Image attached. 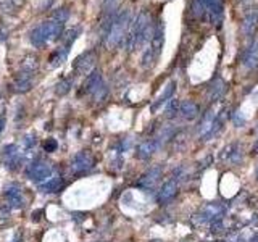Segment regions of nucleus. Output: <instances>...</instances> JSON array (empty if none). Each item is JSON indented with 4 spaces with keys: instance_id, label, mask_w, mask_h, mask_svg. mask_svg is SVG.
Masks as SVG:
<instances>
[{
    "instance_id": "1",
    "label": "nucleus",
    "mask_w": 258,
    "mask_h": 242,
    "mask_svg": "<svg viewBox=\"0 0 258 242\" xmlns=\"http://www.w3.org/2000/svg\"><path fill=\"white\" fill-rule=\"evenodd\" d=\"M131 21L132 19H131V10L129 8L120 10L116 13V18L113 19V24L108 29L107 36L103 37L105 39L103 42H105L107 50H115L123 44V40H125L128 34V29L131 26Z\"/></svg>"
},
{
    "instance_id": "2",
    "label": "nucleus",
    "mask_w": 258,
    "mask_h": 242,
    "mask_svg": "<svg viewBox=\"0 0 258 242\" xmlns=\"http://www.w3.org/2000/svg\"><path fill=\"white\" fill-rule=\"evenodd\" d=\"M150 24H152L150 15H148L147 10H142V12L132 19L131 26H129V29H128L126 37H125V40H123V44H125L128 52H132V50H136V49H141L142 36Z\"/></svg>"
},
{
    "instance_id": "3",
    "label": "nucleus",
    "mask_w": 258,
    "mask_h": 242,
    "mask_svg": "<svg viewBox=\"0 0 258 242\" xmlns=\"http://www.w3.org/2000/svg\"><path fill=\"white\" fill-rule=\"evenodd\" d=\"M52 174H54V165L50 162L40 160V158L31 162L26 168V178L36 184H42L44 181H47L52 178Z\"/></svg>"
},
{
    "instance_id": "4",
    "label": "nucleus",
    "mask_w": 258,
    "mask_h": 242,
    "mask_svg": "<svg viewBox=\"0 0 258 242\" xmlns=\"http://www.w3.org/2000/svg\"><path fill=\"white\" fill-rule=\"evenodd\" d=\"M226 213V207L223 204H218V202H211V204H206L205 207L200 210L192 218V221L197 226H203V224H210L213 220H218V218H223Z\"/></svg>"
},
{
    "instance_id": "5",
    "label": "nucleus",
    "mask_w": 258,
    "mask_h": 242,
    "mask_svg": "<svg viewBox=\"0 0 258 242\" xmlns=\"http://www.w3.org/2000/svg\"><path fill=\"white\" fill-rule=\"evenodd\" d=\"M97 60H99V55H97L95 50H87V52L81 54V55L74 60V63H73L74 73L79 74V76L89 74L91 71L94 70Z\"/></svg>"
},
{
    "instance_id": "6",
    "label": "nucleus",
    "mask_w": 258,
    "mask_h": 242,
    "mask_svg": "<svg viewBox=\"0 0 258 242\" xmlns=\"http://www.w3.org/2000/svg\"><path fill=\"white\" fill-rule=\"evenodd\" d=\"M92 168H94V157H92L91 152L81 150L71 158V173L73 174H77V176L79 174H86Z\"/></svg>"
},
{
    "instance_id": "7",
    "label": "nucleus",
    "mask_w": 258,
    "mask_h": 242,
    "mask_svg": "<svg viewBox=\"0 0 258 242\" xmlns=\"http://www.w3.org/2000/svg\"><path fill=\"white\" fill-rule=\"evenodd\" d=\"M3 194L7 197V205L12 210H21L26 205V199L23 195V189L17 183H10L8 186H5Z\"/></svg>"
},
{
    "instance_id": "8",
    "label": "nucleus",
    "mask_w": 258,
    "mask_h": 242,
    "mask_svg": "<svg viewBox=\"0 0 258 242\" xmlns=\"http://www.w3.org/2000/svg\"><path fill=\"white\" fill-rule=\"evenodd\" d=\"M2 158L5 168L10 169V171H15L23 162V152L19 150L17 144H8L2 149Z\"/></svg>"
},
{
    "instance_id": "9",
    "label": "nucleus",
    "mask_w": 258,
    "mask_h": 242,
    "mask_svg": "<svg viewBox=\"0 0 258 242\" xmlns=\"http://www.w3.org/2000/svg\"><path fill=\"white\" fill-rule=\"evenodd\" d=\"M202 3V7L205 10V13H208L210 21L221 26L223 21V0H199Z\"/></svg>"
},
{
    "instance_id": "10",
    "label": "nucleus",
    "mask_w": 258,
    "mask_h": 242,
    "mask_svg": "<svg viewBox=\"0 0 258 242\" xmlns=\"http://www.w3.org/2000/svg\"><path fill=\"white\" fill-rule=\"evenodd\" d=\"M34 84V73H29V71H19V73L13 78L12 82V89L17 94H26L33 89Z\"/></svg>"
},
{
    "instance_id": "11",
    "label": "nucleus",
    "mask_w": 258,
    "mask_h": 242,
    "mask_svg": "<svg viewBox=\"0 0 258 242\" xmlns=\"http://www.w3.org/2000/svg\"><path fill=\"white\" fill-rule=\"evenodd\" d=\"M160 178H162V167L157 165V167H152L142 174L141 179L137 181V187H141L144 190H152L158 184Z\"/></svg>"
},
{
    "instance_id": "12",
    "label": "nucleus",
    "mask_w": 258,
    "mask_h": 242,
    "mask_svg": "<svg viewBox=\"0 0 258 242\" xmlns=\"http://www.w3.org/2000/svg\"><path fill=\"white\" fill-rule=\"evenodd\" d=\"M178 190H179V184L176 179H168V181L162 186V189L158 190V195H157L158 204L168 205L178 195Z\"/></svg>"
},
{
    "instance_id": "13",
    "label": "nucleus",
    "mask_w": 258,
    "mask_h": 242,
    "mask_svg": "<svg viewBox=\"0 0 258 242\" xmlns=\"http://www.w3.org/2000/svg\"><path fill=\"white\" fill-rule=\"evenodd\" d=\"M163 44H165V24L163 21H158L157 26L153 28V36L150 39V44H148V47H150L152 54L155 55L157 60H158L160 54H162Z\"/></svg>"
},
{
    "instance_id": "14",
    "label": "nucleus",
    "mask_w": 258,
    "mask_h": 242,
    "mask_svg": "<svg viewBox=\"0 0 258 242\" xmlns=\"http://www.w3.org/2000/svg\"><path fill=\"white\" fill-rule=\"evenodd\" d=\"M42 29H44V36L47 44L54 42V40L60 39L63 36V24L58 21H54V19H49V21H42Z\"/></svg>"
},
{
    "instance_id": "15",
    "label": "nucleus",
    "mask_w": 258,
    "mask_h": 242,
    "mask_svg": "<svg viewBox=\"0 0 258 242\" xmlns=\"http://www.w3.org/2000/svg\"><path fill=\"white\" fill-rule=\"evenodd\" d=\"M242 65L247 70H255L258 66V39H254V42L247 47L244 56H242Z\"/></svg>"
},
{
    "instance_id": "16",
    "label": "nucleus",
    "mask_w": 258,
    "mask_h": 242,
    "mask_svg": "<svg viewBox=\"0 0 258 242\" xmlns=\"http://www.w3.org/2000/svg\"><path fill=\"white\" fill-rule=\"evenodd\" d=\"M157 150H158V146L155 142V139H147V141H144L137 146L136 157L139 160H148Z\"/></svg>"
},
{
    "instance_id": "17",
    "label": "nucleus",
    "mask_w": 258,
    "mask_h": 242,
    "mask_svg": "<svg viewBox=\"0 0 258 242\" xmlns=\"http://www.w3.org/2000/svg\"><path fill=\"white\" fill-rule=\"evenodd\" d=\"M200 108L199 105L192 100H184L179 104V115L184 118L185 121H192L199 116Z\"/></svg>"
},
{
    "instance_id": "18",
    "label": "nucleus",
    "mask_w": 258,
    "mask_h": 242,
    "mask_svg": "<svg viewBox=\"0 0 258 242\" xmlns=\"http://www.w3.org/2000/svg\"><path fill=\"white\" fill-rule=\"evenodd\" d=\"M174 89H176V82L173 81V82H169V84H168L166 87H165L162 94L158 95V99L155 100L153 104L150 105V112H152V113H157V112L160 110V108H162V107H163L165 104H166V102L173 97Z\"/></svg>"
},
{
    "instance_id": "19",
    "label": "nucleus",
    "mask_w": 258,
    "mask_h": 242,
    "mask_svg": "<svg viewBox=\"0 0 258 242\" xmlns=\"http://www.w3.org/2000/svg\"><path fill=\"white\" fill-rule=\"evenodd\" d=\"M176 132H178V130H176V126H174V125H165V126L160 128L158 136L155 137V142H157L158 149L163 147L166 142L173 141V137L176 136Z\"/></svg>"
},
{
    "instance_id": "20",
    "label": "nucleus",
    "mask_w": 258,
    "mask_h": 242,
    "mask_svg": "<svg viewBox=\"0 0 258 242\" xmlns=\"http://www.w3.org/2000/svg\"><path fill=\"white\" fill-rule=\"evenodd\" d=\"M102 73L99 70H92L89 74H87V78L84 81V84H82V92H86V94H92L97 87L100 86L102 82Z\"/></svg>"
},
{
    "instance_id": "21",
    "label": "nucleus",
    "mask_w": 258,
    "mask_h": 242,
    "mask_svg": "<svg viewBox=\"0 0 258 242\" xmlns=\"http://www.w3.org/2000/svg\"><path fill=\"white\" fill-rule=\"evenodd\" d=\"M226 94V82L221 78H216L213 84L208 89V100L210 102H220Z\"/></svg>"
},
{
    "instance_id": "22",
    "label": "nucleus",
    "mask_w": 258,
    "mask_h": 242,
    "mask_svg": "<svg viewBox=\"0 0 258 242\" xmlns=\"http://www.w3.org/2000/svg\"><path fill=\"white\" fill-rule=\"evenodd\" d=\"M257 26H258V12L257 10H252L249 15H245L244 21H242V34L252 36L255 33Z\"/></svg>"
},
{
    "instance_id": "23",
    "label": "nucleus",
    "mask_w": 258,
    "mask_h": 242,
    "mask_svg": "<svg viewBox=\"0 0 258 242\" xmlns=\"http://www.w3.org/2000/svg\"><path fill=\"white\" fill-rule=\"evenodd\" d=\"M63 178L61 176H54V178H50L47 179L44 184H40L39 186V190L42 194H55V192H58V190L63 187Z\"/></svg>"
},
{
    "instance_id": "24",
    "label": "nucleus",
    "mask_w": 258,
    "mask_h": 242,
    "mask_svg": "<svg viewBox=\"0 0 258 242\" xmlns=\"http://www.w3.org/2000/svg\"><path fill=\"white\" fill-rule=\"evenodd\" d=\"M68 52H70V49H66V47H58V49H55L54 52L50 54L49 56V61H50V66L52 68H56V66H60V65H63L66 58H68Z\"/></svg>"
},
{
    "instance_id": "25",
    "label": "nucleus",
    "mask_w": 258,
    "mask_h": 242,
    "mask_svg": "<svg viewBox=\"0 0 258 242\" xmlns=\"http://www.w3.org/2000/svg\"><path fill=\"white\" fill-rule=\"evenodd\" d=\"M29 40L31 44L34 45V47H44V45H47V40H45V36H44V29H42V24H37L33 31L29 33Z\"/></svg>"
},
{
    "instance_id": "26",
    "label": "nucleus",
    "mask_w": 258,
    "mask_h": 242,
    "mask_svg": "<svg viewBox=\"0 0 258 242\" xmlns=\"http://www.w3.org/2000/svg\"><path fill=\"white\" fill-rule=\"evenodd\" d=\"M73 86H74V78H73V76H66V78L60 79L58 82H56V86H55V94L60 95V97H63V95L68 94Z\"/></svg>"
},
{
    "instance_id": "27",
    "label": "nucleus",
    "mask_w": 258,
    "mask_h": 242,
    "mask_svg": "<svg viewBox=\"0 0 258 242\" xmlns=\"http://www.w3.org/2000/svg\"><path fill=\"white\" fill-rule=\"evenodd\" d=\"M108 92H110V89H108L107 82H105V81H102V82H100V86L97 87V89L91 94V95H92V100H94L95 104H102V102H105V100H107Z\"/></svg>"
},
{
    "instance_id": "28",
    "label": "nucleus",
    "mask_w": 258,
    "mask_h": 242,
    "mask_svg": "<svg viewBox=\"0 0 258 242\" xmlns=\"http://www.w3.org/2000/svg\"><path fill=\"white\" fill-rule=\"evenodd\" d=\"M37 66H39L37 56H34V55L24 56L23 61H21V71H29V73H34V71L37 70Z\"/></svg>"
},
{
    "instance_id": "29",
    "label": "nucleus",
    "mask_w": 258,
    "mask_h": 242,
    "mask_svg": "<svg viewBox=\"0 0 258 242\" xmlns=\"http://www.w3.org/2000/svg\"><path fill=\"white\" fill-rule=\"evenodd\" d=\"M70 8L68 7H61V8H56L55 12H54V15H52V19L54 21H58V23H61V24H65L66 21L70 19Z\"/></svg>"
},
{
    "instance_id": "30",
    "label": "nucleus",
    "mask_w": 258,
    "mask_h": 242,
    "mask_svg": "<svg viewBox=\"0 0 258 242\" xmlns=\"http://www.w3.org/2000/svg\"><path fill=\"white\" fill-rule=\"evenodd\" d=\"M77 34H79V28H74V29H70L66 31V33L61 36V40H63V47L70 49L71 45H73V42L76 40Z\"/></svg>"
},
{
    "instance_id": "31",
    "label": "nucleus",
    "mask_w": 258,
    "mask_h": 242,
    "mask_svg": "<svg viewBox=\"0 0 258 242\" xmlns=\"http://www.w3.org/2000/svg\"><path fill=\"white\" fill-rule=\"evenodd\" d=\"M179 113V100L171 97L166 102V118H174Z\"/></svg>"
},
{
    "instance_id": "32",
    "label": "nucleus",
    "mask_w": 258,
    "mask_h": 242,
    "mask_svg": "<svg viewBox=\"0 0 258 242\" xmlns=\"http://www.w3.org/2000/svg\"><path fill=\"white\" fill-rule=\"evenodd\" d=\"M228 160H229L232 165L240 163V160H242V150H240L239 144H232V149H231V153H229Z\"/></svg>"
},
{
    "instance_id": "33",
    "label": "nucleus",
    "mask_w": 258,
    "mask_h": 242,
    "mask_svg": "<svg viewBox=\"0 0 258 242\" xmlns=\"http://www.w3.org/2000/svg\"><path fill=\"white\" fill-rule=\"evenodd\" d=\"M224 229H226V226H224L223 218L213 220V221H211V223H210V231H211V234H221V233H224Z\"/></svg>"
},
{
    "instance_id": "34",
    "label": "nucleus",
    "mask_w": 258,
    "mask_h": 242,
    "mask_svg": "<svg viewBox=\"0 0 258 242\" xmlns=\"http://www.w3.org/2000/svg\"><path fill=\"white\" fill-rule=\"evenodd\" d=\"M190 13H192L194 18H202L205 10L202 7V3L199 2V0H192V7H190Z\"/></svg>"
},
{
    "instance_id": "35",
    "label": "nucleus",
    "mask_w": 258,
    "mask_h": 242,
    "mask_svg": "<svg viewBox=\"0 0 258 242\" xmlns=\"http://www.w3.org/2000/svg\"><path fill=\"white\" fill-rule=\"evenodd\" d=\"M36 144H37V139H36L34 134H28L23 139V146L26 150H33V149L36 147Z\"/></svg>"
},
{
    "instance_id": "36",
    "label": "nucleus",
    "mask_w": 258,
    "mask_h": 242,
    "mask_svg": "<svg viewBox=\"0 0 258 242\" xmlns=\"http://www.w3.org/2000/svg\"><path fill=\"white\" fill-rule=\"evenodd\" d=\"M116 3H118V0H102V8H103V13L115 12V10H116Z\"/></svg>"
},
{
    "instance_id": "37",
    "label": "nucleus",
    "mask_w": 258,
    "mask_h": 242,
    "mask_svg": "<svg viewBox=\"0 0 258 242\" xmlns=\"http://www.w3.org/2000/svg\"><path fill=\"white\" fill-rule=\"evenodd\" d=\"M56 149H58V142L54 137H49L44 144V150L47 153H52V152H56Z\"/></svg>"
},
{
    "instance_id": "38",
    "label": "nucleus",
    "mask_w": 258,
    "mask_h": 242,
    "mask_svg": "<svg viewBox=\"0 0 258 242\" xmlns=\"http://www.w3.org/2000/svg\"><path fill=\"white\" fill-rule=\"evenodd\" d=\"M13 8H17L12 3V0H0V10L3 13H13Z\"/></svg>"
},
{
    "instance_id": "39",
    "label": "nucleus",
    "mask_w": 258,
    "mask_h": 242,
    "mask_svg": "<svg viewBox=\"0 0 258 242\" xmlns=\"http://www.w3.org/2000/svg\"><path fill=\"white\" fill-rule=\"evenodd\" d=\"M232 123H234V125H236L237 128H240V126L245 123V118L242 116L240 110H236L234 113H232Z\"/></svg>"
},
{
    "instance_id": "40",
    "label": "nucleus",
    "mask_w": 258,
    "mask_h": 242,
    "mask_svg": "<svg viewBox=\"0 0 258 242\" xmlns=\"http://www.w3.org/2000/svg\"><path fill=\"white\" fill-rule=\"evenodd\" d=\"M226 242H245V241L239 233H232V234L228 236V241H226Z\"/></svg>"
},
{
    "instance_id": "41",
    "label": "nucleus",
    "mask_w": 258,
    "mask_h": 242,
    "mask_svg": "<svg viewBox=\"0 0 258 242\" xmlns=\"http://www.w3.org/2000/svg\"><path fill=\"white\" fill-rule=\"evenodd\" d=\"M71 218H73L76 223H81V221H84L86 220V213H82V212H74V213H71Z\"/></svg>"
},
{
    "instance_id": "42",
    "label": "nucleus",
    "mask_w": 258,
    "mask_h": 242,
    "mask_svg": "<svg viewBox=\"0 0 258 242\" xmlns=\"http://www.w3.org/2000/svg\"><path fill=\"white\" fill-rule=\"evenodd\" d=\"M42 215H44V210H36V212H33V221H34V223L40 221Z\"/></svg>"
},
{
    "instance_id": "43",
    "label": "nucleus",
    "mask_w": 258,
    "mask_h": 242,
    "mask_svg": "<svg viewBox=\"0 0 258 242\" xmlns=\"http://www.w3.org/2000/svg\"><path fill=\"white\" fill-rule=\"evenodd\" d=\"M5 125H7V120H5V116H0V134L3 132Z\"/></svg>"
},
{
    "instance_id": "44",
    "label": "nucleus",
    "mask_w": 258,
    "mask_h": 242,
    "mask_svg": "<svg viewBox=\"0 0 258 242\" xmlns=\"http://www.w3.org/2000/svg\"><path fill=\"white\" fill-rule=\"evenodd\" d=\"M23 2H24V0H12V3L15 5V7H21Z\"/></svg>"
},
{
    "instance_id": "45",
    "label": "nucleus",
    "mask_w": 258,
    "mask_h": 242,
    "mask_svg": "<svg viewBox=\"0 0 258 242\" xmlns=\"http://www.w3.org/2000/svg\"><path fill=\"white\" fill-rule=\"evenodd\" d=\"M12 242H21V234H19V233L15 234V238H13V241H12Z\"/></svg>"
},
{
    "instance_id": "46",
    "label": "nucleus",
    "mask_w": 258,
    "mask_h": 242,
    "mask_svg": "<svg viewBox=\"0 0 258 242\" xmlns=\"http://www.w3.org/2000/svg\"><path fill=\"white\" fill-rule=\"evenodd\" d=\"M257 150H258V142H257V146L254 147V152H257Z\"/></svg>"
},
{
    "instance_id": "47",
    "label": "nucleus",
    "mask_w": 258,
    "mask_h": 242,
    "mask_svg": "<svg viewBox=\"0 0 258 242\" xmlns=\"http://www.w3.org/2000/svg\"><path fill=\"white\" fill-rule=\"evenodd\" d=\"M257 179H258V167H257Z\"/></svg>"
},
{
    "instance_id": "48",
    "label": "nucleus",
    "mask_w": 258,
    "mask_h": 242,
    "mask_svg": "<svg viewBox=\"0 0 258 242\" xmlns=\"http://www.w3.org/2000/svg\"><path fill=\"white\" fill-rule=\"evenodd\" d=\"M152 242H162V241H152Z\"/></svg>"
}]
</instances>
